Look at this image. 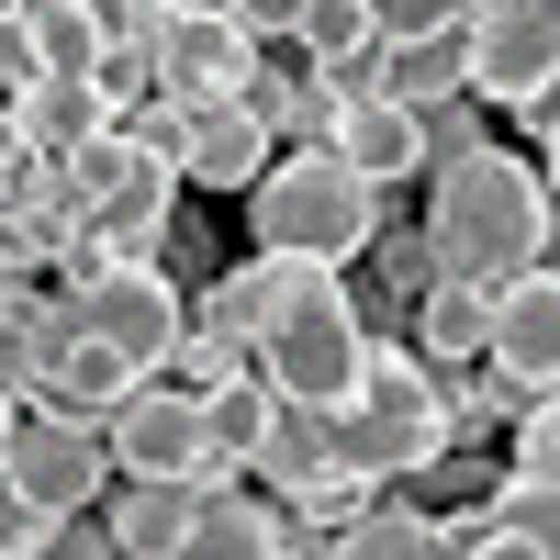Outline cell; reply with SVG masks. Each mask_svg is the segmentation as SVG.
<instances>
[{
  "instance_id": "6da1fadb",
  "label": "cell",
  "mask_w": 560,
  "mask_h": 560,
  "mask_svg": "<svg viewBox=\"0 0 560 560\" xmlns=\"http://www.w3.org/2000/svg\"><path fill=\"white\" fill-rule=\"evenodd\" d=\"M549 224H560L549 179H538L516 147H482V158L438 168V191H427V258H438V280H471V292H493V280L538 269Z\"/></svg>"
},
{
  "instance_id": "7a4b0ae2",
  "label": "cell",
  "mask_w": 560,
  "mask_h": 560,
  "mask_svg": "<svg viewBox=\"0 0 560 560\" xmlns=\"http://www.w3.org/2000/svg\"><path fill=\"white\" fill-rule=\"evenodd\" d=\"M448 459V393L438 359H415L393 337H359V393L325 415V471L393 482V471H438Z\"/></svg>"
},
{
  "instance_id": "3957f363",
  "label": "cell",
  "mask_w": 560,
  "mask_h": 560,
  "mask_svg": "<svg viewBox=\"0 0 560 560\" xmlns=\"http://www.w3.org/2000/svg\"><path fill=\"white\" fill-rule=\"evenodd\" d=\"M247 236H258L269 258H359L370 236H382V191H370V179H348L325 147H292V158L258 168Z\"/></svg>"
},
{
  "instance_id": "277c9868",
  "label": "cell",
  "mask_w": 560,
  "mask_h": 560,
  "mask_svg": "<svg viewBox=\"0 0 560 560\" xmlns=\"http://www.w3.org/2000/svg\"><path fill=\"white\" fill-rule=\"evenodd\" d=\"M147 68H158V90H168V113L191 124V113H213V102H236V90H247L258 34L224 12V0H158V12H147Z\"/></svg>"
},
{
  "instance_id": "5b68a950",
  "label": "cell",
  "mask_w": 560,
  "mask_h": 560,
  "mask_svg": "<svg viewBox=\"0 0 560 560\" xmlns=\"http://www.w3.org/2000/svg\"><path fill=\"white\" fill-rule=\"evenodd\" d=\"M359 303L337 292V303H303V314H269L258 337H247V359H258V382L280 393V404H303V415H337L348 393H359Z\"/></svg>"
},
{
  "instance_id": "8992f818",
  "label": "cell",
  "mask_w": 560,
  "mask_h": 560,
  "mask_svg": "<svg viewBox=\"0 0 560 560\" xmlns=\"http://www.w3.org/2000/svg\"><path fill=\"white\" fill-rule=\"evenodd\" d=\"M68 303H79V337H102V348H113V359H135V370H168V348L191 337L179 269H158V258H135V269H102V258H79Z\"/></svg>"
},
{
  "instance_id": "52a82bcc",
  "label": "cell",
  "mask_w": 560,
  "mask_h": 560,
  "mask_svg": "<svg viewBox=\"0 0 560 560\" xmlns=\"http://www.w3.org/2000/svg\"><path fill=\"white\" fill-rule=\"evenodd\" d=\"M0 482H12L34 516H90V504L113 493V448H102L90 415L34 404V415H12V438H0Z\"/></svg>"
},
{
  "instance_id": "ba28073f",
  "label": "cell",
  "mask_w": 560,
  "mask_h": 560,
  "mask_svg": "<svg viewBox=\"0 0 560 560\" xmlns=\"http://www.w3.org/2000/svg\"><path fill=\"white\" fill-rule=\"evenodd\" d=\"M102 448H113L124 482H213V459H202V393H179L168 370H147V382L102 415Z\"/></svg>"
},
{
  "instance_id": "9c48e42d",
  "label": "cell",
  "mask_w": 560,
  "mask_h": 560,
  "mask_svg": "<svg viewBox=\"0 0 560 560\" xmlns=\"http://www.w3.org/2000/svg\"><path fill=\"white\" fill-rule=\"evenodd\" d=\"M459 68H471V102L482 113H516L527 90L560 79V23L538 0H471V23H459Z\"/></svg>"
},
{
  "instance_id": "30bf717a",
  "label": "cell",
  "mask_w": 560,
  "mask_h": 560,
  "mask_svg": "<svg viewBox=\"0 0 560 560\" xmlns=\"http://www.w3.org/2000/svg\"><path fill=\"white\" fill-rule=\"evenodd\" d=\"M482 370H493L504 393H560V269H516V280H493Z\"/></svg>"
},
{
  "instance_id": "8fae6325",
  "label": "cell",
  "mask_w": 560,
  "mask_h": 560,
  "mask_svg": "<svg viewBox=\"0 0 560 560\" xmlns=\"http://www.w3.org/2000/svg\"><path fill=\"white\" fill-rule=\"evenodd\" d=\"M314 147L337 158L348 179H370V191H393V179H427V124H415L404 102H382V90H348V102L325 113Z\"/></svg>"
},
{
  "instance_id": "7c38bea8",
  "label": "cell",
  "mask_w": 560,
  "mask_h": 560,
  "mask_svg": "<svg viewBox=\"0 0 560 560\" xmlns=\"http://www.w3.org/2000/svg\"><path fill=\"white\" fill-rule=\"evenodd\" d=\"M269 158H280V147H269V124H258L247 102H213V113L179 124V179H191V191H258Z\"/></svg>"
},
{
  "instance_id": "4fadbf2b",
  "label": "cell",
  "mask_w": 560,
  "mask_h": 560,
  "mask_svg": "<svg viewBox=\"0 0 560 560\" xmlns=\"http://www.w3.org/2000/svg\"><path fill=\"white\" fill-rule=\"evenodd\" d=\"M12 124H23V147L57 168V158H68V147H90L102 124H124V102H113L102 79H34L23 102H12Z\"/></svg>"
},
{
  "instance_id": "5bb4252c",
  "label": "cell",
  "mask_w": 560,
  "mask_h": 560,
  "mask_svg": "<svg viewBox=\"0 0 560 560\" xmlns=\"http://www.w3.org/2000/svg\"><path fill=\"white\" fill-rule=\"evenodd\" d=\"M191 516H202V482H124L113 493V560H168L191 549Z\"/></svg>"
},
{
  "instance_id": "9a60e30c",
  "label": "cell",
  "mask_w": 560,
  "mask_h": 560,
  "mask_svg": "<svg viewBox=\"0 0 560 560\" xmlns=\"http://www.w3.org/2000/svg\"><path fill=\"white\" fill-rule=\"evenodd\" d=\"M370 90H382V102H404V113L459 102V90H471V68H459V23H448V34H404V45H382Z\"/></svg>"
},
{
  "instance_id": "2e32d148",
  "label": "cell",
  "mask_w": 560,
  "mask_h": 560,
  "mask_svg": "<svg viewBox=\"0 0 560 560\" xmlns=\"http://www.w3.org/2000/svg\"><path fill=\"white\" fill-rule=\"evenodd\" d=\"M269 382H258V359L247 370H224V382H202V459H213V482H236L247 471V448H258V427H269Z\"/></svg>"
},
{
  "instance_id": "e0dca14e",
  "label": "cell",
  "mask_w": 560,
  "mask_h": 560,
  "mask_svg": "<svg viewBox=\"0 0 560 560\" xmlns=\"http://www.w3.org/2000/svg\"><path fill=\"white\" fill-rule=\"evenodd\" d=\"M135 382H147V370H135V359H113L102 337H68L57 359H45V382H34V393L57 404V415H90V427H102V415H113V404H124Z\"/></svg>"
},
{
  "instance_id": "ac0fdd59",
  "label": "cell",
  "mask_w": 560,
  "mask_h": 560,
  "mask_svg": "<svg viewBox=\"0 0 560 560\" xmlns=\"http://www.w3.org/2000/svg\"><path fill=\"white\" fill-rule=\"evenodd\" d=\"M191 560H280V516H269V504H247V482H202Z\"/></svg>"
},
{
  "instance_id": "d6986e66",
  "label": "cell",
  "mask_w": 560,
  "mask_h": 560,
  "mask_svg": "<svg viewBox=\"0 0 560 560\" xmlns=\"http://www.w3.org/2000/svg\"><path fill=\"white\" fill-rule=\"evenodd\" d=\"M247 471H258V482H280V493H303V482L325 471V415L269 404V427H258V448H247Z\"/></svg>"
},
{
  "instance_id": "ffe728a7",
  "label": "cell",
  "mask_w": 560,
  "mask_h": 560,
  "mask_svg": "<svg viewBox=\"0 0 560 560\" xmlns=\"http://www.w3.org/2000/svg\"><path fill=\"white\" fill-rule=\"evenodd\" d=\"M325 560H438V516H404V504H359V516L325 538Z\"/></svg>"
},
{
  "instance_id": "44dd1931",
  "label": "cell",
  "mask_w": 560,
  "mask_h": 560,
  "mask_svg": "<svg viewBox=\"0 0 560 560\" xmlns=\"http://www.w3.org/2000/svg\"><path fill=\"white\" fill-rule=\"evenodd\" d=\"M482 314H493V292L427 280V348H415V359H482Z\"/></svg>"
},
{
  "instance_id": "7402d4cb",
  "label": "cell",
  "mask_w": 560,
  "mask_h": 560,
  "mask_svg": "<svg viewBox=\"0 0 560 560\" xmlns=\"http://www.w3.org/2000/svg\"><path fill=\"white\" fill-rule=\"evenodd\" d=\"M23 34H34L45 79H90V68H102V34H90L79 0H45V12H23Z\"/></svg>"
},
{
  "instance_id": "603a6c76",
  "label": "cell",
  "mask_w": 560,
  "mask_h": 560,
  "mask_svg": "<svg viewBox=\"0 0 560 560\" xmlns=\"http://www.w3.org/2000/svg\"><path fill=\"white\" fill-rule=\"evenodd\" d=\"M482 516H493V527H516V538H527L538 560H560V493H549V482H527V471H504V482L482 493Z\"/></svg>"
},
{
  "instance_id": "cb8c5ba5",
  "label": "cell",
  "mask_w": 560,
  "mask_h": 560,
  "mask_svg": "<svg viewBox=\"0 0 560 560\" xmlns=\"http://www.w3.org/2000/svg\"><path fill=\"white\" fill-rule=\"evenodd\" d=\"M415 124H427V179L493 147V135H482V102H471V90H459V102H438V113H415Z\"/></svg>"
},
{
  "instance_id": "d4e9b609",
  "label": "cell",
  "mask_w": 560,
  "mask_h": 560,
  "mask_svg": "<svg viewBox=\"0 0 560 560\" xmlns=\"http://www.w3.org/2000/svg\"><path fill=\"white\" fill-rule=\"evenodd\" d=\"M12 560H113V527L102 516H34Z\"/></svg>"
},
{
  "instance_id": "484cf974",
  "label": "cell",
  "mask_w": 560,
  "mask_h": 560,
  "mask_svg": "<svg viewBox=\"0 0 560 560\" xmlns=\"http://www.w3.org/2000/svg\"><path fill=\"white\" fill-rule=\"evenodd\" d=\"M370 12V34L382 45H404V34H448V23H471V0H359Z\"/></svg>"
},
{
  "instance_id": "4316f807",
  "label": "cell",
  "mask_w": 560,
  "mask_h": 560,
  "mask_svg": "<svg viewBox=\"0 0 560 560\" xmlns=\"http://www.w3.org/2000/svg\"><path fill=\"white\" fill-rule=\"evenodd\" d=\"M516 471L560 493V393H538V404H527V427H516Z\"/></svg>"
},
{
  "instance_id": "83f0119b",
  "label": "cell",
  "mask_w": 560,
  "mask_h": 560,
  "mask_svg": "<svg viewBox=\"0 0 560 560\" xmlns=\"http://www.w3.org/2000/svg\"><path fill=\"white\" fill-rule=\"evenodd\" d=\"M34 79H45V57H34V34H23V12H0V102H23Z\"/></svg>"
},
{
  "instance_id": "f1b7e54d",
  "label": "cell",
  "mask_w": 560,
  "mask_h": 560,
  "mask_svg": "<svg viewBox=\"0 0 560 560\" xmlns=\"http://www.w3.org/2000/svg\"><path fill=\"white\" fill-rule=\"evenodd\" d=\"M224 12H236V23L269 45V34H292V23H303V0H224Z\"/></svg>"
},
{
  "instance_id": "f546056e",
  "label": "cell",
  "mask_w": 560,
  "mask_h": 560,
  "mask_svg": "<svg viewBox=\"0 0 560 560\" xmlns=\"http://www.w3.org/2000/svg\"><path fill=\"white\" fill-rule=\"evenodd\" d=\"M23 527H34V504H23L12 482H0V560H12V549H23Z\"/></svg>"
},
{
  "instance_id": "4dcf8cb0",
  "label": "cell",
  "mask_w": 560,
  "mask_h": 560,
  "mask_svg": "<svg viewBox=\"0 0 560 560\" xmlns=\"http://www.w3.org/2000/svg\"><path fill=\"white\" fill-rule=\"evenodd\" d=\"M538 179H549V202H560V124L538 135Z\"/></svg>"
},
{
  "instance_id": "1f68e13d",
  "label": "cell",
  "mask_w": 560,
  "mask_h": 560,
  "mask_svg": "<svg viewBox=\"0 0 560 560\" xmlns=\"http://www.w3.org/2000/svg\"><path fill=\"white\" fill-rule=\"evenodd\" d=\"M12 415H23V404H12V382H0V438H12Z\"/></svg>"
},
{
  "instance_id": "d6a6232c",
  "label": "cell",
  "mask_w": 560,
  "mask_h": 560,
  "mask_svg": "<svg viewBox=\"0 0 560 560\" xmlns=\"http://www.w3.org/2000/svg\"><path fill=\"white\" fill-rule=\"evenodd\" d=\"M538 12H549V23H560V0H538Z\"/></svg>"
}]
</instances>
